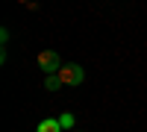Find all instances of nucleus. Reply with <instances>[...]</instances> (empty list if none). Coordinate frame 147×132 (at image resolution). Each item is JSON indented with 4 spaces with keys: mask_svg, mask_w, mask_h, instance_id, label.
Instances as JSON below:
<instances>
[{
    "mask_svg": "<svg viewBox=\"0 0 147 132\" xmlns=\"http://www.w3.org/2000/svg\"><path fill=\"white\" fill-rule=\"evenodd\" d=\"M59 123H62V129H71V126H74V115H71V112L59 115Z\"/></svg>",
    "mask_w": 147,
    "mask_h": 132,
    "instance_id": "5",
    "label": "nucleus"
},
{
    "mask_svg": "<svg viewBox=\"0 0 147 132\" xmlns=\"http://www.w3.org/2000/svg\"><path fill=\"white\" fill-rule=\"evenodd\" d=\"M35 132H62V123H59V117H44L35 126Z\"/></svg>",
    "mask_w": 147,
    "mask_h": 132,
    "instance_id": "3",
    "label": "nucleus"
},
{
    "mask_svg": "<svg viewBox=\"0 0 147 132\" xmlns=\"http://www.w3.org/2000/svg\"><path fill=\"white\" fill-rule=\"evenodd\" d=\"M38 68L44 70V74H59L62 59H59L56 50H41V53H38Z\"/></svg>",
    "mask_w": 147,
    "mask_h": 132,
    "instance_id": "2",
    "label": "nucleus"
},
{
    "mask_svg": "<svg viewBox=\"0 0 147 132\" xmlns=\"http://www.w3.org/2000/svg\"><path fill=\"white\" fill-rule=\"evenodd\" d=\"M44 88H47V91L62 88V79H59V74H47V79H44Z\"/></svg>",
    "mask_w": 147,
    "mask_h": 132,
    "instance_id": "4",
    "label": "nucleus"
},
{
    "mask_svg": "<svg viewBox=\"0 0 147 132\" xmlns=\"http://www.w3.org/2000/svg\"><path fill=\"white\" fill-rule=\"evenodd\" d=\"M59 79H62V85H80L85 79V74H82V68L77 62H68V65L59 68Z\"/></svg>",
    "mask_w": 147,
    "mask_h": 132,
    "instance_id": "1",
    "label": "nucleus"
}]
</instances>
